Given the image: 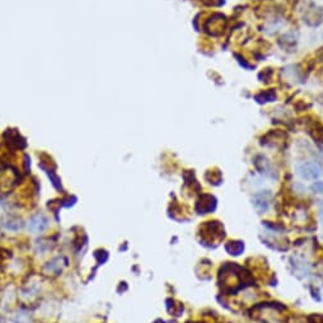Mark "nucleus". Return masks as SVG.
<instances>
[{
  "label": "nucleus",
  "instance_id": "f257e3e1",
  "mask_svg": "<svg viewBox=\"0 0 323 323\" xmlns=\"http://www.w3.org/2000/svg\"><path fill=\"white\" fill-rule=\"evenodd\" d=\"M201 237H202V244L213 247L214 244H218L220 241L224 238V228L219 222H206L201 227Z\"/></svg>",
  "mask_w": 323,
  "mask_h": 323
},
{
  "label": "nucleus",
  "instance_id": "f03ea898",
  "mask_svg": "<svg viewBox=\"0 0 323 323\" xmlns=\"http://www.w3.org/2000/svg\"><path fill=\"white\" fill-rule=\"evenodd\" d=\"M297 172L303 179H317L322 176L323 167L318 162H307L298 165Z\"/></svg>",
  "mask_w": 323,
  "mask_h": 323
},
{
  "label": "nucleus",
  "instance_id": "7ed1b4c3",
  "mask_svg": "<svg viewBox=\"0 0 323 323\" xmlns=\"http://www.w3.org/2000/svg\"><path fill=\"white\" fill-rule=\"evenodd\" d=\"M227 26V17L220 13H215L213 17L206 22L205 29L211 36H220Z\"/></svg>",
  "mask_w": 323,
  "mask_h": 323
},
{
  "label": "nucleus",
  "instance_id": "20e7f679",
  "mask_svg": "<svg viewBox=\"0 0 323 323\" xmlns=\"http://www.w3.org/2000/svg\"><path fill=\"white\" fill-rule=\"evenodd\" d=\"M253 201V206L258 214H263L270 209L271 205V193L270 191H262L260 193H256L252 199Z\"/></svg>",
  "mask_w": 323,
  "mask_h": 323
},
{
  "label": "nucleus",
  "instance_id": "39448f33",
  "mask_svg": "<svg viewBox=\"0 0 323 323\" xmlns=\"http://www.w3.org/2000/svg\"><path fill=\"white\" fill-rule=\"evenodd\" d=\"M217 209V199L213 195L204 193L196 204V210L199 214H209Z\"/></svg>",
  "mask_w": 323,
  "mask_h": 323
},
{
  "label": "nucleus",
  "instance_id": "423d86ee",
  "mask_svg": "<svg viewBox=\"0 0 323 323\" xmlns=\"http://www.w3.org/2000/svg\"><path fill=\"white\" fill-rule=\"evenodd\" d=\"M49 228V219L44 214H37L28 222V231L32 233H42Z\"/></svg>",
  "mask_w": 323,
  "mask_h": 323
},
{
  "label": "nucleus",
  "instance_id": "0eeeda50",
  "mask_svg": "<svg viewBox=\"0 0 323 323\" xmlns=\"http://www.w3.org/2000/svg\"><path fill=\"white\" fill-rule=\"evenodd\" d=\"M304 22L311 27H318L323 22V8L313 6L304 15Z\"/></svg>",
  "mask_w": 323,
  "mask_h": 323
},
{
  "label": "nucleus",
  "instance_id": "6e6552de",
  "mask_svg": "<svg viewBox=\"0 0 323 323\" xmlns=\"http://www.w3.org/2000/svg\"><path fill=\"white\" fill-rule=\"evenodd\" d=\"M277 98L276 95V92H275L274 89H267V90H263V92L258 93V94H256V97H254V99H256L258 103H268V102H275Z\"/></svg>",
  "mask_w": 323,
  "mask_h": 323
},
{
  "label": "nucleus",
  "instance_id": "1a4fd4ad",
  "mask_svg": "<svg viewBox=\"0 0 323 323\" xmlns=\"http://www.w3.org/2000/svg\"><path fill=\"white\" fill-rule=\"evenodd\" d=\"M225 249L228 251L229 254L240 256L244 251V244H243V242H240V241H232V242L225 244Z\"/></svg>",
  "mask_w": 323,
  "mask_h": 323
},
{
  "label": "nucleus",
  "instance_id": "9d476101",
  "mask_svg": "<svg viewBox=\"0 0 323 323\" xmlns=\"http://www.w3.org/2000/svg\"><path fill=\"white\" fill-rule=\"evenodd\" d=\"M15 323H31L29 321V316L27 313H19L15 318Z\"/></svg>",
  "mask_w": 323,
  "mask_h": 323
},
{
  "label": "nucleus",
  "instance_id": "9b49d317",
  "mask_svg": "<svg viewBox=\"0 0 323 323\" xmlns=\"http://www.w3.org/2000/svg\"><path fill=\"white\" fill-rule=\"evenodd\" d=\"M312 190L315 191L316 193H323V181H318L313 183Z\"/></svg>",
  "mask_w": 323,
  "mask_h": 323
},
{
  "label": "nucleus",
  "instance_id": "f8f14e48",
  "mask_svg": "<svg viewBox=\"0 0 323 323\" xmlns=\"http://www.w3.org/2000/svg\"><path fill=\"white\" fill-rule=\"evenodd\" d=\"M271 75H272V70L271 69H266V70H263L262 73H261L260 74V78H265L266 81H270V78H271Z\"/></svg>",
  "mask_w": 323,
  "mask_h": 323
},
{
  "label": "nucleus",
  "instance_id": "ddd939ff",
  "mask_svg": "<svg viewBox=\"0 0 323 323\" xmlns=\"http://www.w3.org/2000/svg\"><path fill=\"white\" fill-rule=\"evenodd\" d=\"M320 214H321V219H322V222H323V204H322V206H321Z\"/></svg>",
  "mask_w": 323,
  "mask_h": 323
}]
</instances>
